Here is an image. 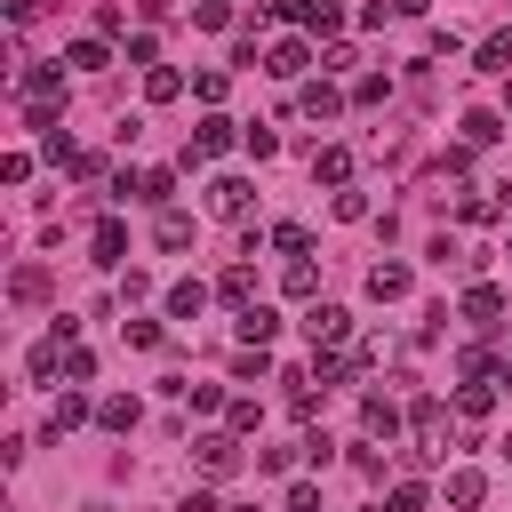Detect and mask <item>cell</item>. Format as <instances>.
<instances>
[{"label": "cell", "mask_w": 512, "mask_h": 512, "mask_svg": "<svg viewBox=\"0 0 512 512\" xmlns=\"http://www.w3.org/2000/svg\"><path fill=\"white\" fill-rule=\"evenodd\" d=\"M16 96H24L32 128H48L56 104H64V72H56V64H16Z\"/></svg>", "instance_id": "obj_1"}, {"label": "cell", "mask_w": 512, "mask_h": 512, "mask_svg": "<svg viewBox=\"0 0 512 512\" xmlns=\"http://www.w3.org/2000/svg\"><path fill=\"white\" fill-rule=\"evenodd\" d=\"M240 464H248V456H240V432H200V440H192V472H200V480H232Z\"/></svg>", "instance_id": "obj_2"}, {"label": "cell", "mask_w": 512, "mask_h": 512, "mask_svg": "<svg viewBox=\"0 0 512 512\" xmlns=\"http://www.w3.org/2000/svg\"><path fill=\"white\" fill-rule=\"evenodd\" d=\"M304 336H312V352H344V344H352V312L312 296V304H304Z\"/></svg>", "instance_id": "obj_3"}, {"label": "cell", "mask_w": 512, "mask_h": 512, "mask_svg": "<svg viewBox=\"0 0 512 512\" xmlns=\"http://www.w3.org/2000/svg\"><path fill=\"white\" fill-rule=\"evenodd\" d=\"M248 208H256V184H248V176H208V216L248 224Z\"/></svg>", "instance_id": "obj_4"}, {"label": "cell", "mask_w": 512, "mask_h": 512, "mask_svg": "<svg viewBox=\"0 0 512 512\" xmlns=\"http://www.w3.org/2000/svg\"><path fill=\"white\" fill-rule=\"evenodd\" d=\"M232 144H240V120L208 112V120L192 128V152H184V168H200V160H216V152H232Z\"/></svg>", "instance_id": "obj_5"}, {"label": "cell", "mask_w": 512, "mask_h": 512, "mask_svg": "<svg viewBox=\"0 0 512 512\" xmlns=\"http://www.w3.org/2000/svg\"><path fill=\"white\" fill-rule=\"evenodd\" d=\"M304 64H312V40H272L264 48V72L272 80H304Z\"/></svg>", "instance_id": "obj_6"}, {"label": "cell", "mask_w": 512, "mask_h": 512, "mask_svg": "<svg viewBox=\"0 0 512 512\" xmlns=\"http://www.w3.org/2000/svg\"><path fill=\"white\" fill-rule=\"evenodd\" d=\"M296 112H304V120H336V112H344V88H328V80H304V88H296Z\"/></svg>", "instance_id": "obj_7"}, {"label": "cell", "mask_w": 512, "mask_h": 512, "mask_svg": "<svg viewBox=\"0 0 512 512\" xmlns=\"http://www.w3.org/2000/svg\"><path fill=\"white\" fill-rule=\"evenodd\" d=\"M368 296H376V304H400V296H408V264H400V256L368 264Z\"/></svg>", "instance_id": "obj_8"}, {"label": "cell", "mask_w": 512, "mask_h": 512, "mask_svg": "<svg viewBox=\"0 0 512 512\" xmlns=\"http://www.w3.org/2000/svg\"><path fill=\"white\" fill-rule=\"evenodd\" d=\"M88 416H96V400H88V392L72 384V392H56V408H48V432L64 440V432H72V424H88Z\"/></svg>", "instance_id": "obj_9"}, {"label": "cell", "mask_w": 512, "mask_h": 512, "mask_svg": "<svg viewBox=\"0 0 512 512\" xmlns=\"http://www.w3.org/2000/svg\"><path fill=\"white\" fill-rule=\"evenodd\" d=\"M448 504H456V512H480V504H488V472L456 464V472H448Z\"/></svg>", "instance_id": "obj_10"}, {"label": "cell", "mask_w": 512, "mask_h": 512, "mask_svg": "<svg viewBox=\"0 0 512 512\" xmlns=\"http://www.w3.org/2000/svg\"><path fill=\"white\" fill-rule=\"evenodd\" d=\"M232 328H240V344H272V336H280V312H272V304H240Z\"/></svg>", "instance_id": "obj_11"}, {"label": "cell", "mask_w": 512, "mask_h": 512, "mask_svg": "<svg viewBox=\"0 0 512 512\" xmlns=\"http://www.w3.org/2000/svg\"><path fill=\"white\" fill-rule=\"evenodd\" d=\"M360 424H368V440H392V432H400V400L368 392V400H360Z\"/></svg>", "instance_id": "obj_12"}, {"label": "cell", "mask_w": 512, "mask_h": 512, "mask_svg": "<svg viewBox=\"0 0 512 512\" xmlns=\"http://www.w3.org/2000/svg\"><path fill=\"white\" fill-rule=\"evenodd\" d=\"M88 248H96V264H120V256H128V224H120V216H104V224L88 232Z\"/></svg>", "instance_id": "obj_13"}, {"label": "cell", "mask_w": 512, "mask_h": 512, "mask_svg": "<svg viewBox=\"0 0 512 512\" xmlns=\"http://www.w3.org/2000/svg\"><path fill=\"white\" fill-rule=\"evenodd\" d=\"M160 304H168V320H200V312H208V288H200V280H176Z\"/></svg>", "instance_id": "obj_14"}, {"label": "cell", "mask_w": 512, "mask_h": 512, "mask_svg": "<svg viewBox=\"0 0 512 512\" xmlns=\"http://www.w3.org/2000/svg\"><path fill=\"white\" fill-rule=\"evenodd\" d=\"M136 416H144V408H136V392H112V400H96V424H104V432H136Z\"/></svg>", "instance_id": "obj_15"}, {"label": "cell", "mask_w": 512, "mask_h": 512, "mask_svg": "<svg viewBox=\"0 0 512 512\" xmlns=\"http://www.w3.org/2000/svg\"><path fill=\"white\" fill-rule=\"evenodd\" d=\"M144 96H152V104H176V96H184V72H176V64H144Z\"/></svg>", "instance_id": "obj_16"}, {"label": "cell", "mask_w": 512, "mask_h": 512, "mask_svg": "<svg viewBox=\"0 0 512 512\" xmlns=\"http://www.w3.org/2000/svg\"><path fill=\"white\" fill-rule=\"evenodd\" d=\"M312 176H320V184H352V152H344V144H320V152H312Z\"/></svg>", "instance_id": "obj_17"}, {"label": "cell", "mask_w": 512, "mask_h": 512, "mask_svg": "<svg viewBox=\"0 0 512 512\" xmlns=\"http://www.w3.org/2000/svg\"><path fill=\"white\" fill-rule=\"evenodd\" d=\"M40 296H48V272L40 264H16L8 272V304H40Z\"/></svg>", "instance_id": "obj_18"}, {"label": "cell", "mask_w": 512, "mask_h": 512, "mask_svg": "<svg viewBox=\"0 0 512 512\" xmlns=\"http://www.w3.org/2000/svg\"><path fill=\"white\" fill-rule=\"evenodd\" d=\"M216 296H224V304H256V272H248V264H224Z\"/></svg>", "instance_id": "obj_19"}, {"label": "cell", "mask_w": 512, "mask_h": 512, "mask_svg": "<svg viewBox=\"0 0 512 512\" xmlns=\"http://www.w3.org/2000/svg\"><path fill=\"white\" fill-rule=\"evenodd\" d=\"M280 288H288L296 304H312V296H320V272H312L304 256H288V272H280Z\"/></svg>", "instance_id": "obj_20"}, {"label": "cell", "mask_w": 512, "mask_h": 512, "mask_svg": "<svg viewBox=\"0 0 512 512\" xmlns=\"http://www.w3.org/2000/svg\"><path fill=\"white\" fill-rule=\"evenodd\" d=\"M464 320H504V296H496L488 280H472V288H464Z\"/></svg>", "instance_id": "obj_21"}, {"label": "cell", "mask_w": 512, "mask_h": 512, "mask_svg": "<svg viewBox=\"0 0 512 512\" xmlns=\"http://www.w3.org/2000/svg\"><path fill=\"white\" fill-rule=\"evenodd\" d=\"M488 408H496V384H488V376H480V384H464V392H456V416H464V424H480V416H488Z\"/></svg>", "instance_id": "obj_22"}, {"label": "cell", "mask_w": 512, "mask_h": 512, "mask_svg": "<svg viewBox=\"0 0 512 512\" xmlns=\"http://www.w3.org/2000/svg\"><path fill=\"white\" fill-rule=\"evenodd\" d=\"M472 64H480V72H512V32H488V40L472 48Z\"/></svg>", "instance_id": "obj_23"}, {"label": "cell", "mask_w": 512, "mask_h": 512, "mask_svg": "<svg viewBox=\"0 0 512 512\" xmlns=\"http://www.w3.org/2000/svg\"><path fill=\"white\" fill-rule=\"evenodd\" d=\"M456 216H464V224H496V216H504V200H496V192H464V200H456Z\"/></svg>", "instance_id": "obj_24"}, {"label": "cell", "mask_w": 512, "mask_h": 512, "mask_svg": "<svg viewBox=\"0 0 512 512\" xmlns=\"http://www.w3.org/2000/svg\"><path fill=\"white\" fill-rule=\"evenodd\" d=\"M232 376H240V384H264V376H272V352H264V344H240Z\"/></svg>", "instance_id": "obj_25"}, {"label": "cell", "mask_w": 512, "mask_h": 512, "mask_svg": "<svg viewBox=\"0 0 512 512\" xmlns=\"http://www.w3.org/2000/svg\"><path fill=\"white\" fill-rule=\"evenodd\" d=\"M432 496H424V480H392V496H384V512H424Z\"/></svg>", "instance_id": "obj_26"}, {"label": "cell", "mask_w": 512, "mask_h": 512, "mask_svg": "<svg viewBox=\"0 0 512 512\" xmlns=\"http://www.w3.org/2000/svg\"><path fill=\"white\" fill-rule=\"evenodd\" d=\"M64 64H80V72H104L112 56H104V40H72V48H64Z\"/></svg>", "instance_id": "obj_27"}, {"label": "cell", "mask_w": 512, "mask_h": 512, "mask_svg": "<svg viewBox=\"0 0 512 512\" xmlns=\"http://www.w3.org/2000/svg\"><path fill=\"white\" fill-rule=\"evenodd\" d=\"M496 136H504L496 112H464V144H496Z\"/></svg>", "instance_id": "obj_28"}, {"label": "cell", "mask_w": 512, "mask_h": 512, "mask_svg": "<svg viewBox=\"0 0 512 512\" xmlns=\"http://www.w3.org/2000/svg\"><path fill=\"white\" fill-rule=\"evenodd\" d=\"M144 200L168 208V200H176V168H144Z\"/></svg>", "instance_id": "obj_29"}, {"label": "cell", "mask_w": 512, "mask_h": 512, "mask_svg": "<svg viewBox=\"0 0 512 512\" xmlns=\"http://www.w3.org/2000/svg\"><path fill=\"white\" fill-rule=\"evenodd\" d=\"M368 216V192L360 184H336V224H360Z\"/></svg>", "instance_id": "obj_30"}, {"label": "cell", "mask_w": 512, "mask_h": 512, "mask_svg": "<svg viewBox=\"0 0 512 512\" xmlns=\"http://www.w3.org/2000/svg\"><path fill=\"white\" fill-rule=\"evenodd\" d=\"M160 248H192V216H176V208H160Z\"/></svg>", "instance_id": "obj_31"}, {"label": "cell", "mask_w": 512, "mask_h": 512, "mask_svg": "<svg viewBox=\"0 0 512 512\" xmlns=\"http://www.w3.org/2000/svg\"><path fill=\"white\" fill-rule=\"evenodd\" d=\"M224 88H232V80H224L216 64H208V72H192V96H200V104H224Z\"/></svg>", "instance_id": "obj_32"}, {"label": "cell", "mask_w": 512, "mask_h": 512, "mask_svg": "<svg viewBox=\"0 0 512 512\" xmlns=\"http://www.w3.org/2000/svg\"><path fill=\"white\" fill-rule=\"evenodd\" d=\"M272 248H280V256H304L312 232H304V224H272Z\"/></svg>", "instance_id": "obj_33"}, {"label": "cell", "mask_w": 512, "mask_h": 512, "mask_svg": "<svg viewBox=\"0 0 512 512\" xmlns=\"http://www.w3.org/2000/svg\"><path fill=\"white\" fill-rule=\"evenodd\" d=\"M96 376V352H80V344H64V384H88Z\"/></svg>", "instance_id": "obj_34"}, {"label": "cell", "mask_w": 512, "mask_h": 512, "mask_svg": "<svg viewBox=\"0 0 512 512\" xmlns=\"http://www.w3.org/2000/svg\"><path fill=\"white\" fill-rule=\"evenodd\" d=\"M192 24H200V32H224L232 8H224V0H192Z\"/></svg>", "instance_id": "obj_35"}, {"label": "cell", "mask_w": 512, "mask_h": 512, "mask_svg": "<svg viewBox=\"0 0 512 512\" xmlns=\"http://www.w3.org/2000/svg\"><path fill=\"white\" fill-rule=\"evenodd\" d=\"M384 88H392L384 72H360V80H352V104H384Z\"/></svg>", "instance_id": "obj_36"}, {"label": "cell", "mask_w": 512, "mask_h": 512, "mask_svg": "<svg viewBox=\"0 0 512 512\" xmlns=\"http://www.w3.org/2000/svg\"><path fill=\"white\" fill-rule=\"evenodd\" d=\"M240 144H248V152H256V160H272V152H280V136H272V128H264V120H256V128H240Z\"/></svg>", "instance_id": "obj_37"}, {"label": "cell", "mask_w": 512, "mask_h": 512, "mask_svg": "<svg viewBox=\"0 0 512 512\" xmlns=\"http://www.w3.org/2000/svg\"><path fill=\"white\" fill-rule=\"evenodd\" d=\"M120 336H128L136 352H152V344H160V320H120Z\"/></svg>", "instance_id": "obj_38"}, {"label": "cell", "mask_w": 512, "mask_h": 512, "mask_svg": "<svg viewBox=\"0 0 512 512\" xmlns=\"http://www.w3.org/2000/svg\"><path fill=\"white\" fill-rule=\"evenodd\" d=\"M184 400H192L200 416H208V408H232V400H224V384H184Z\"/></svg>", "instance_id": "obj_39"}, {"label": "cell", "mask_w": 512, "mask_h": 512, "mask_svg": "<svg viewBox=\"0 0 512 512\" xmlns=\"http://www.w3.org/2000/svg\"><path fill=\"white\" fill-rule=\"evenodd\" d=\"M152 296V272H120V304H144Z\"/></svg>", "instance_id": "obj_40"}, {"label": "cell", "mask_w": 512, "mask_h": 512, "mask_svg": "<svg viewBox=\"0 0 512 512\" xmlns=\"http://www.w3.org/2000/svg\"><path fill=\"white\" fill-rule=\"evenodd\" d=\"M56 368H64V344H40V352H32V376H40V384H48V376H56Z\"/></svg>", "instance_id": "obj_41"}, {"label": "cell", "mask_w": 512, "mask_h": 512, "mask_svg": "<svg viewBox=\"0 0 512 512\" xmlns=\"http://www.w3.org/2000/svg\"><path fill=\"white\" fill-rule=\"evenodd\" d=\"M352 464H360L368 480H384V448H376V440H360V448H352Z\"/></svg>", "instance_id": "obj_42"}, {"label": "cell", "mask_w": 512, "mask_h": 512, "mask_svg": "<svg viewBox=\"0 0 512 512\" xmlns=\"http://www.w3.org/2000/svg\"><path fill=\"white\" fill-rule=\"evenodd\" d=\"M176 512H224V504H216V496H208V488H192V496H184V504H176Z\"/></svg>", "instance_id": "obj_43"}, {"label": "cell", "mask_w": 512, "mask_h": 512, "mask_svg": "<svg viewBox=\"0 0 512 512\" xmlns=\"http://www.w3.org/2000/svg\"><path fill=\"white\" fill-rule=\"evenodd\" d=\"M496 456H504V464H512V432H504V440H496Z\"/></svg>", "instance_id": "obj_44"}, {"label": "cell", "mask_w": 512, "mask_h": 512, "mask_svg": "<svg viewBox=\"0 0 512 512\" xmlns=\"http://www.w3.org/2000/svg\"><path fill=\"white\" fill-rule=\"evenodd\" d=\"M504 112H512V80H504Z\"/></svg>", "instance_id": "obj_45"}, {"label": "cell", "mask_w": 512, "mask_h": 512, "mask_svg": "<svg viewBox=\"0 0 512 512\" xmlns=\"http://www.w3.org/2000/svg\"><path fill=\"white\" fill-rule=\"evenodd\" d=\"M504 376H512V352H504Z\"/></svg>", "instance_id": "obj_46"}, {"label": "cell", "mask_w": 512, "mask_h": 512, "mask_svg": "<svg viewBox=\"0 0 512 512\" xmlns=\"http://www.w3.org/2000/svg\"><path fill=\"white\" fill-rule=\"evenodd\" d=\"M80 512H104V504H80Z\"/></svg>", "instance_id": "obj_47"}]
</instances>
